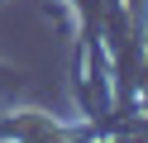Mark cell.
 <instances>
[{
    "mask_svg": "<svg viewBox=\"0 0 148 143\" xmlns=\"http://www.w3.org/2000/svg\"><path fill=\"white\" fill-rule=\"evenodd\" d=\"M0 133H19V138H62L67 129H62L53 114H43V110H24V114H14V119L0 124Z\"/></svg>",
    "mask_w": 148,
    "mask_h": 143,
    "instance_id": "obj_1",
    "label": "cell"
}]
</instances>
